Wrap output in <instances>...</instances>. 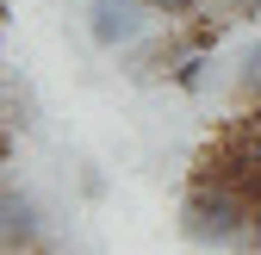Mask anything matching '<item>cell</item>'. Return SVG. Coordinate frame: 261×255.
Segmentation results:
<instances>
[{
  "label": "cell",
  "mask_w": 261,
  "mask_h": 255,
  "mask_svg": "<svg viewBox=\"0 0 261 255\" xmlns=\"http://www.w3.org/2000/svg\"><path fill=\"white\" fill-rule=\"evenodd\" d=\"M143 7H149V19H168V25H180V19H193V13H199L205 0H143Z\"/></svg>",
  "instance_id": "5b68a950"
},
{
  "label": "cell",
  "mask_w": 261,
  "mask_h": 255,
  "mask_svg": "<svg viewBox=\"0 0 261 255\" xmlns=\"http://www.w3.org/2000/svg\"><path fill=\"white\" fill-rule=\"evenodd\" d=\"M0 255H56L50 237H31V243H13V249H0Z\"/></svg>",
  "instance_id": "52a82bcc"
},
{
  "label": "cell",
  "mask_w": 261,
  "mask_h": 255,
  "mask_svg": "<svg viewBox=\"0 0 261 255\" xmlns=\"http://www.w3.org/2000/svg\"><path fill=\"white\" fill-rule=\"evenodd\" d=\"M180 231L205 249H243L249 237V206L230 193V187H212V181H187V199H180Z\"/></svg>",
  "instance_id": "6da1fadb"
},
{
  "label": "cell",
  "mask_w": 261,
  "mask_h": 255,
  "mask_svg": "<svg viewBox=\"0 0 261 255\" xmlns=\"http://www.w3.org/2000/svg\"><path fill=\"white\" fill-rule=\"evenodd\" d=\"M237 100H243V106H255V100H261V44H249V56H243V75H237Z\"/></svg>",
  "instance_id": "277c9868"
},
{
  "label": "cell",
  "mask_w": 261,
  "mask_h": 255,
  "mask_svg": "<svg viewBox=\"0 0 261 255\" xmlns=\"http://www.w3.org/2000/svg\"><path fill=\"white\" fill-rule=\"evenodd\" d=\"M205 69H212V56H205V50H187L174 69H168V81H174L180 93H199V87H205Z\"/></svg>",
  "instance_id": "3957f363"
},
{
  "label": "cell",
  "mask_w": 261,
  "mask_h": 255,
  "mask_svg": "<svg viewBox=\"0 0 261 255\" xmlns=\"http://www.w3.org/2000/svg\"><path fill=\"white\" fill-rule=\"evenodd\" d=\"M243 255H261V206L249 212V237H243Z\"/></svg>",
  "instance_id": "ba28073f"
},
{
  "label": "cell",
  "mask_w": 261,
  "mask_h": 255,
  "mask_svg": "<svg viewBox=\"0 0 261 255\" xmlns=\"http://www.w3.org/2000/svg\"><path fill=\"white\" fill-rule=\"evenodd\" d=\"M218 13L230 25H249V19H261V0H218Z\"/></svg>",
  "instance_id": "8992f818"
},
{
  "label": "cell",
  "mask_w": 261,
  "mask_h": 255,
  "mask_svg": "<svg viewBox=\"0 0 261 255\" xmlns=\"http://www.w3.org/2000/svg\"><path fill=\"white\" fill-rule=\"evenodd\" d=\"M0 38H7V31H0Z\"/></svg>",
  "instance_id": "9c48e42d"
},
{
  "label": "cell",
  "mask_w": 261,
  "mask_h": 255,
  "mask_svg": "<svg viewBox=\"0 0 261 255\" xmlns=\"http://www.w3.org/2000/svg\"><path fill=\"white\" fill-rule=\"evenodd\" d=\"M143 25H149L143 0H93V7H87V38L100 50H130L143 38Z\"/></svg>",
  "instance_id": "7a4b0ae2"
}]
</instances>
